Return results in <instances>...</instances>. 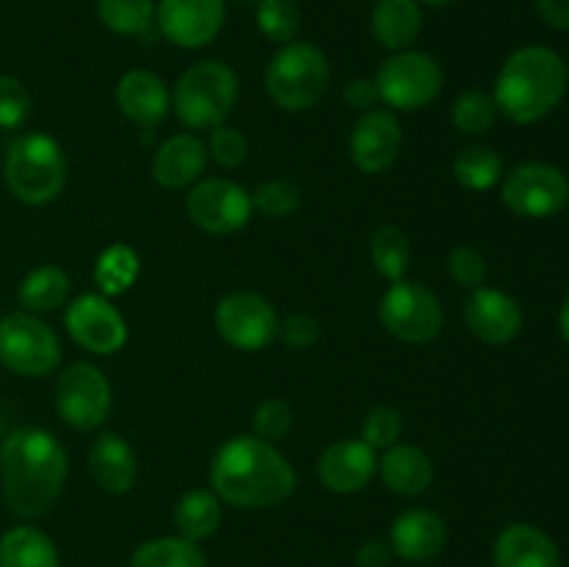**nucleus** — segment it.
I'll return each instance as SVG.
<instances>
[{
  "label": "nucleus",
  "mask_w": 569,
  "mask_h": 567,
  "mask_svg": "<svg viewBox=\"0 0 569 567\" xmlns=\"http://www.w3.org/2000/svg\"><path fill=\"white\" fill-rule=\"evenodd\" d=\"M211 493L237 509H272L289 500L298 487V472L276 442L237 434L211 456Z\"/></svg>",
  "instance_id": "obj_1"
},
{
  "label": "nucleus",
  "mask_w": 569,
  "mask_h": 567,
  "mask_svg": "<svg viewBox=\"0 0 569 567\" xmlns=\"http://www.w3.org/2000/svg\"><path fill=\"white\" fill-rule=\"evenodd\" d=\"M67 459L64 445L56 434L37 426L14 428L0 445V487L11 515L37 520L48 515L64 489Z\"/></svg>",
  "instance_id": "obj_2"
},
{
  "label": "nucleus",
  "mask_w": 569,
  "mask_h": 567,
  "mask_svg": "<svg viewBox=\"0 0 569 567\" xmlns=\"http://www.w3.org/2000/svg\"><path fill=\"white\" fill-rule=\"evenodd\" d=\"M567 81V64L556 50L528 44L500 67L492 98L500 115L520 126H531L545 120L565 100Z\"/></svg>",
  "instance_id": "obj_3"
},
{
  "label": "nucleus",
  "mask_w": 569,
  "mask_h": 567,
  "mask_svg": "<svg viewBox=\"0 0 569 567\" xmlns=\"http://www.w3.org/2000/svg\"><path fill=\"white\" fill-rule=\"evenodd\" d=\"M6 187L20 203L44 206L56 200L64 189L70 165L64 148L50 133H22L9 145L3 161Z\"/></svg>",
  "instance_id": "obj_4"
},
{
  "label": "nucleus",
  "mask_w": 569,
  "mask_h": 567,
  "mask_svg": "<svg viewBox=\"0 0 569 567\" xmlns=\"http://www.w3.org/2000/svg\"><path fill=\"white\" fill-rule=\"evenodd\" d=\"M239 100V76L226 61L206 59L183 70L172 89V111L189 131L226 126Z\"/></svg>",
  "instance_id": "obj_5"
},
{
  "label": "nucleus",
  "mask_w": 569,
  "mask_h": 567,
  "mask_svg": "<svg viewBox=\"0 0 569 567\" xmlns=\"http://www.w3.org/2000/svg\"><path fill=\"white\" fill-rule=\"evenodd\" d=\"M331 83V64L311 42L281 44L264 72V87L272 103L283 111H309L326 98Z\"/></svg>",
  "instance_id": "obj_6"
},
{
  "label": "nucleus",
  "mask_w": 569,
  "mask_h": 567,
  "mask_svg": "<svg viewBox=\"0 0 569 567\" xmlns=\"http://www.w3.org/2000/svg\"><path fill=\"white\" fill-rule=\"evenodd\" d=\"M0 365L22 378L50 376L61 365L59 334L31 311L0 317Z\"/></svg>",
  "instance_id": "obj_7"
},
{
  "label": "nucleus",
  "mask_w": 569,
  "mask_h": 567,
  "mask_svg": "<svg viewBox=\"0 0 569 567\" xmlns=\"http://www.w3.org/2000/svg\"><path fill=\"white\" fill-rule=\"evenodd\" d=\"M442 67L431 53L400 50L392 53L376 72L378 98L392 111L428 109L442 92Z\"/></svg>",
  "instance_id": "obj_8"
},
{
  "label": "nucleus",
  "mask_w": 569,
  "mask_h": 567,
  "mask_svg": "<svg viewBox=\"0 0 569 567\" xmlns=\"http://www.w3.org/2000/svg\"><path fill=\"white\" fill-rule=\"evenodd\" d=\"M378 317L392 337L409 345L433 342L445 326L442 300L431 287H426L422 281H411V278L389 284L381 306H378Z\"/></svg>",
  "instance_id": "obj_9"
},
{
  "label": "nucleus",
  "mask_w": 569,
  "mask_h": 567,
  "mask_svg": "<svg viewBox=\"0 0 569 567\" xmlns=\"http://www.w3.org/2000/svg\"><path fill=\"white\" fill-rule=\"evenodd\" d=\"M276 306L253 289L228 292L214 309V328L226 345L242 354H259L278 339Z\"/></svg>",
  "instance_id": "obj_10"
},
{
  "label": "nucleus",
  "mask_w": 569,
  "mask_h": 567,
  "mask_svg": "<svg viewBox=\"0 0 569 567\" xmlns=\"http://www.w3.org/2000/svg\"><path fill=\"white\" fill-rule=\"evenodd\" d=\"M56 411L76 431H94L111 415V384L92 361L67 365L56 378Z\"/></svg>",
  "instance_id": "obj_11"
},
{
  "label": "nucleus",
  "mask_w": 569,
  "mask_h": 567,
  "mask_svg": "<svg viewBox=\"0 0 569 567\" xmlns=\"http://www.w3.org/2000/svg\"><path fill=\"white\" fill-rule=\"evenodd\" d=\"M187 217L211 237H231L253 217V198L231 178H200L187 189Z\"/></svg>",
  "instance_id": "obj_12"
},
{
  "label": "nucleus",
  "mask_w": 569,
  "mask_h": 567,
  "mask_svg": "<svg viewBox=\"0 0 569 567\" xmlns=\"http://www.w3.org/2000/svg\"><path fill=\"white\" fill-rule=\"evenodd\" d=\"M500 198L506 209L515 211L517 217L545 220V217L559 215L569 203V181L559 167L528 161L506 172Z\"/></svg>",
  "instance_id": "obj_13"
},
{
  "label": "nucleus",
  "mask_w": 569,
  "mask_h": 567,
  "mask_svg": "<svg viewBox=\"0 0 569 567\" xmlns=\"http://www.w3.org/2000/svg\"><path fill=\"white\" fill-rule=\"evenodd\" d=\"M64 328L78 348L94 356H114L128 342V322L111 298L100 292L78 295L64 311Z\"/></svg>",
  "instance_id": "obj_14"
},
{
  "label": "nucleus",
  "mask_w": 569,
  "mask_h": 567,
  "mask_svg": "<svg viewBox=\"0 0 569 567\" xmlns=\"http://www.w3.org/2000/svg\"><path fill=\"white\" fill-rule=\"evenodd\" d=\"M226 22V0H159L156 26L176 48L198 50L217 39Z\"/></svg>",
  "instance_id": "obj_15"
},
{
  "label": "nucleus",
  "mask_w": 569,
  "mask_h": 567,
  "mask_svg": "<svg viewBox=\"0 0 569 567\" xmlns=\"http://www.w3.org/2000/svg\"><path fill=\"white\" fill-rule=\"evenodd\" d=\"M403 148V128L389 109H370L350 131V159L365 176H381L398 161Z\"/></svg>",
  "instance_id": "obj_16"
},
{
  "label": "nucleus",
  "mask_w": 569,
  "mask_h": 567,
  "mask_svg": "<svg viewBox=\"0 0 569 567\" xmlns=\"http://www.w3.org/2000/svg\"><path fill=\"white\" fill-rule=\"evenodd\" d=\"M378 472V450L365 439H337L328 445L317 461V478L328 493L353 495L361 493Z\"/></svg>",
  "instance_id": "obj_17"
},
{
  "label": "nucleus",
  "mask_w": 569,
  "mask_h": 567,
  "mask_svg": "<svg viewBox=\"0 0 569 567\" xmlns=\"http://www.w3.org/2000/svg\"><path fill=\"white\" fill-rule=\"evenodd\" d=\"M465 326L483 345H506L522 331V309L509 292L478 287L465 300Z\"/></svg>",
  "instance_id": "obj_18"
},
{
  "label": "nucleus",
  "mask_w": 569,
  "mask_h": 567,
  "mask_svg": "<svg viewBox=\"0 0 569 567\" xmlns=\"http://www.w3.org/2000/svg\"><path fill=\"white\" fill-rule=\"evenodd\" d=\"M389 545L395 556L411 565L437 559L448 545V523L431 509H406L389 526Z\"/></svg>",
  "instance_id": "obj_19"
},
{
  "label": "nucleus",
  "mask_w": 569,
  "mask_h": 567,
  "mask_svg": "<svg viewBox=\"0 0 569 567\" xmlns=\"http://www.w3.org/2000/svg\"><path fill=\"white\" fill-rule=\"evenodd\" d=\"M114 98L120 115L131 120L137 128H142V131L161 126L172 109V92L150 70H128L117 81Z\"/></svg>",
  "instance_id": "obj_20"
},
{
  "label": "nucleus",
  "mask_w": 569,
  "mask_h": 567,
  "mask_svg": "<svg viewBox=\"0 0 569 567\" xmlns=\"http://www.w3.org/2000/svg\"><path fill=\"white\" fill-rule=\"evenodd\" d=\"M206 165H209V150L203 139L194 137L192 131L176 133L164 139L153 153V181L164 189H189L203 178Z\"/></svg>",
  "instance_id": "obj_21"
},
{
  "label": "nucleus",
  "mask_w": 569,
  "mask_h": 567,
  "mask_svg": "<svg viewBox=\"0 0 569 567\" xmlns=\"http://www.w3.org/2000/svg\"><path fill=\"white\" fill-rule=\"evenodd\" d=\"M89 472L103 493H131L139 472V461L131 442L117 431H100L89 445Z\"/></svg>",
  "instance_id": "obj_22"
},
{
  "label": "nucleus",
  "mask_w": 569,
  "mask_h": 567,
  "mask_svg": "<svg viewBox=\"0 0 569 567\" xmlns=\"http://www.w3.org/2000/svg\"><path fill=\"white\" fill-rule=\"evenodd\" d=\"M492 561L495 567H561L553 539L531 523L506 526L495 539Z\"/></svg>",
  "instance_id": "obj_23"
},
{
  "label": "nucleus",
  "mask_w": 569,
  "mask_h": 567,
  "mask_svg": "<svg viewBox=\"0 0 569 567\" xmlns=\"http://www.w3.org/2000/svg\"><path fill=\"white\" fill-rule=\"evenodd\" d=\"M378 472H381L387 489L403 498H417L433 484V461L422 448L409 442H398L383 450L378 459Z\"/></svg>",
  "instance_id": "obj_24"
},
{
  "label": "nucleus",
  "mask_w": 569,
  "mask_h": 567,
  "mask_svg": "<svg viewBox=\"0 0 569 567\" xmlns=\"http://www.w3.org/2000/svg\"><path fill=\"white\" fill-rule=\"evenodd\" d=\"M370 31L378 44L392 53L409 50L422 31V9L417 0H378L370 14Z\"/></svg>",
  "instance_id": "obj_25"
},
{
  "label": "nucleus",
  "mask_w": 569,
  "mask_h": 567,
  "mask_svg": "<svg viewBox=\"0 0 569 567\" xmlns=\"http://www.w3.org/2000/svg\"><path fill=\"white\" fill-rule=\"evenodd\" d=\"M172 523L178 528V537L189 543L214 537L222 523V500L211 489H189L178 498L172 509Z\"/></svg>",
  "instance_id": "obj_26"
},
{
  "label": "nucleus",
  "mask_w": 569,
  "mask_h": 567,
  "mask_svg": "<svg viewBox=\"0 0 569 567\" xmlns=\"http://www.w3.org/2000/svg\"><path fill=\"white\" fill-rule=\"evenodd\" d=\"M0 567H61L59 548L33 526H14L0 537Z\"/></svg>",
  "instance_id": "obj_27"
},
{
  "label": "nucleus",
  "mask_w": 569,
  "mask_h": 567,
  "mask_svg": "<svg viewBox=\"0 0 569 567\" xmlns=\"http://www.w3.org/2000/svg\"><path fill=\"white\" fill-rule=\"evenodd\" d=\"M70 276L56 265H42L28 272L17 287V300L31 315H48V311L67 306L70 298Z\"/></svg>",
  "instance_id": "obj_28"
},
{
  "label": "nucleus",
  "mask_w": 569,
  "mask_h": 567,
  "mask_svg": "<svg viewBox=\"0 0 569 567\" xmlns=\"http://www.w3.org/2000/svg\"><path fill=\"white\" fill-rule=\"evenodd\" d=\"M139 272H142V261H139L137 250L131 245L114 242L106 250H100L92 276L100 295H106V298H120V295H126L137 284Z\"/></svg>",
  "instance_id": "obj_29"
},
{
  "label": "nucleus",
  "mask_w": 569,
  "mask_h": 567,
  "mask_svg": "<svg viewBox=\"0 0 569 567\" xmlns=\"http://www.w3.org/2000/svg\"><path fill=\"white\" fill-rule=\"evenodd\" d=\"M503 159L487 145H467L453 159V178L470 192H487L503 181Z\"/></svg>",
  "instance_id": "obj_30"
},
{
  "label": "nucleus",
  "mask_w": 569,
  "mask_h": 567,
  "mask_svg": "<svg viewBox=\"0 0 569 567\" xmlns=\"http://www.w3.org/2000/svg\"><path fill=\"white\" fill-rule=\"evenodd\" d=\"M370 261L389 284L406 278L411 267V242L398 226H381L370 237Z\"/></svg>",
  "instance_id": "obj_31"
},
{
  "label": "nucleus",
  "mask_w": 569,
  "mask_h": 567,
  "mask_svg": "<svg viewBox=\"0 0 569 567\" xmlns=\"http://www.w3.org/2000/svg\"><path fill=\"white\" fill-rule=\"evenodd\" d=\"M131 567H206V556L183 537H156L133 550Z\"/></svg>",
  "instance_id": "obj_32"
},
{
  "label": "nucleus",
  "mask_w": 569,
  "mask_h": 567,
  "mask_svg": "<svg viewBox=\"0 0 569 567\" xmlns=\"http://www.w3.org/2000/svg\"><path fill=\"white\" fill-rule=\"evenodd\" d=\"M98 20L120 37H142L156 22V0H98Z\"/></svg>",
  "instance_id": "obj_33"
},
{
  "label": "nucleus",
  "mask_w": 569,
  "mask_h": 567,
  "mask_svg": "<svg viewBox=\"0 0 569 567\" xmlns=\"http://www.w3.org/2000/svg\"><path fill=\"white\" fill-rule=\"evenodd\" d=\"M498 115V103L483 89H467L450 106V122L456 131L467 133V137H481V133L492 131Z\"/></svg>",
  "instance_id": "obj_34"
},
{
  "label": "nucleus",
  "mask_w": 569,
  "mask_h": 567,
  "mask_svg": "<svg viewBox=\"0 0 569 567\" xmlns=\"http://www.w3.org/2000/svg\"><path fill=\"white\" fill-rule=\"evenodd\" d=\"M300 26H303V14H300V6L295 0H259L256 3V28L270 42H295Z\"/></svg>",
  "instance_id": "obj_35"
},
{
  "label": "nucleus",
  "mask_w": 569,
  "mask_h": 567,
  "mask_svg": "<svg viewBox=\"0 0 569 567\" xmlns=\"http://www.w3.org/2000/svg\"><path fill=\"white\" fill-rule=\"evenodd\" d=\"M250 198H253V211H261L270 220H283V217H292L300 211L303 189L287 178H270V181H261L250 192Z\"/></svg>",
  "instance_id": "obj_36"
},
{
  "label": "nucleus",
  "mask_w": 569,
  "mask_h": 567,
  "mask_svg": "<svg viewBox=\"0 0 569 567\" xmlns=\"http://www.w3.org/2000/svg\"><path fill=\"white\" fill-rule=\"evenodd\" d=\"M400 434H403V417L392 406H376L367 411L365 422H361V439L372 450L392 448L400 442Z\"/></svg>",
  "instance_id": "obj_37"
},
{
  "label": "nucleus",
  "mask_w": 569,
  "mask_h": 567,
  "mask_svg": "<svg viewBox=\"0 0 569 567\" xmlns=\"http://www.w3.org/2000/svg\"><path fill=\"white\" fill-rule=\"evenodd\" d=\"M206 150H209V159H214L220 167H242L248 161L250 145L248 137H244L239 128L233 126H217L209 131V142H206Z\"/></svg>",
  "instance_id": "obj_38"
},
{
  "label": "nucleus",
  "mask_w": 569,
  "mask_h": 567,
  "mask_svg": "<svg viewBox=\"0 0 569 567\" xmlns=\"http://www.w3.org/2000/svg\"><path fill=\"white\" fill-rule=\"evenodd\" d=\"M31 117V94L26 83L14 76H0V128L14 131Z\"/></svg>",
  "instance_id": "obj_39"
},
{
  "label": "nucleus",
  "mask_w": 569,
  "mask_h": 567,
  "mask_svg": "<svg viewBox=\"0 0 569 567\" xmlns=\"http://www.w3.org/2000/svg\"><path fill=\"white\" fill-rule=\"evenodd\" d=\"M295 426V411L287 400L267 398L261 400L259 409L253 411V434L267 439V442H278L287 437Z\"/></svg>",
  "instance_id": "obj_40"
},
{
  "label": "nucleus",
  "mask_w": 569,
  "mask_h": 567,
  "mask_svg": "<svg viewBox=\"0 0 569 567\" xmlns=\"http://www.w3.org/2000/svg\"><path fill=\"white\" fill-rule=\"evenodd\" d=\"M448 272L459 287L465 289H478L487 281V259L478 248L472 245H459V248L450 250L448 256Z\"/></svg>",
  "instance_id": "obj_41"
},
{
  "label": "nucleus",
  "mask_w": 569,
  "mask_h": 567,
  "mask_svg": "<svg viewBox=\"0 0 569 567\" xmlns=\"http://www.w3.org/2000/svg\"><path fill=\"white\" fill-rule=\"evenodd\" d=\"M320 320L315 315H309V311H292V315H287L278 322V339L295 350L311 348L320 339Z\"/></svg>",
  "instance_id": "obj_42"
},
{
  "label": "nucleus",
  "mask_w": 569,
  "mask_h": 567,
  "mask_svg": "<svg viewBox=\"0 0 569 567\" xmlns=\"http://www.w3.org/2000/svg\"><path fill=\"white\" fill-rule=\"evenodd\" d=\"M378 87H376V78H356L345 87V103L350 109H359V111H370L376 109L378 103Z\"/></svg>",
  "instance_id": "obj_43"
},
{
  "label": "nucleus",
  "mask_w": 569,
  "mask_h": 567,
  "mask_svg": "<svg viewBox=\"0 0 569 567\" xmlns=\"http://www.w3.org/2000/svg\"><path fill=\"white\" fill-rule=\"evenodd\" d=\"M395 559L392 545L383 543V539H367L365 545L356 554V565L359 567H389Z\"/></svg>",
  "instance_id": "obj_44"
},
{
  "label": "nucleus",
  "mask_w": 569,
  "mask_h": 567,
  "mask_svg": "<svg viewBox=\"0 0 569 567\" xmlns=\"http://www.w3.org/2000/svg\"><path fill=\"white\" fill-rule=\"evenodd\" d=\"M537 11L550 28L569 31V0H537Z\"/></svg>",
  "instance_id": "obj_45"
},
{
  "label": "nucleus",
  "mask_w": 569,
  "mask_h": 567,
  "mask_svg": "<svg viewBox=\"0 0 569 567\" xmlns=\"http://www.w3.org/2000/svg\"><path fill=\"white\" fill-rule=\"evenodd\" d=\"M559 331L561 337H565V342L569 345V295L565 304H561V311H559Z\"/></svg>",
  "instance_id": "obj_46"
},
{
  "label": "nucleus",
  "mask_w": 569,
  "mask_h": 567,
  "mask_svg": "<svg viewBox=\"0 0 569 567\" xmlns=\"http://www.w3.org/2000/svg\"><path fill=\"white\" fill-rule=\"evenodd\" d=\"M420 6H433V9H439V6H448L453 3V0H417Z\"/></svg>",
  "instance_id": "obj_47"
},
{
  "label": "nucleus",
  "mask_w": 569,
  "mask_h": 567,
  "mask_svg": "<svg viewBox=\"0 0 569 567\" xmlns=\"http://www.w3.org/2000/svg\"><path fill=\"white\" fill-rule=\"evenodd\" d=\"M242 3H259V0H242Z\"/></svg>",
  "instance_id": "obj_48"
}]
</instances>
